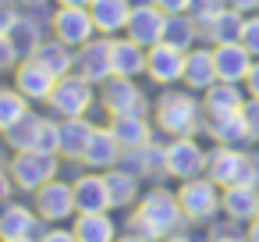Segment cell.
<instances>
[{
	"label": "cell",
	"mask_w": 259,
	"mask_h": 242,
	"mask_svg": "<svg viewBox=\"0 0 259 242\" xmlns=\"http://www.w3.org/2000/svg\"><path fill=\"white\" fill-rule=\"evenodd\" d=\"M96 103H100V86H93L89 79H82L78 72H71V75L57 79V86H54V93L47 100V111L54 118H82Z\"/></svg>",
	"instance_id": "5"
},
{
	"label": "cell",
	"mask_w": 259,
	"mask_h": 242,
	"mask_svg": "<svg viewBox=\"0 0 259 242\" xmlns=\"http://www.w3.org/2000/svg\"><path fill=\"white\" fill-rule=\"evenodd\" d=\"M245 93L248 96H259V57L252 61V68H248V79H245Z\"/></svg>",
	"instance_id": "44"
},
{
	"label": "cell",
	"mask_w": 259,
	"mask_h": 242,
	"mask_svg": "<svg viewBox=\"0 0 259 242\" xmlns=\"http://www.w3.org/2000/svg\"><path fill=\"white\" fill-rule=\"evenodd\" d=\"M209 242H245V235H209Z\"/></svg>",
	"instance_id": "49"
},
{
	"label": "cell",
	"mask_w": 259,
	"mask_h": 242,
	"mask_svg": "<svg viewBox=\"0 0 259 242\" xmlns=\"http://www.w3.org/2000/svg\"><path fill=\"white\" fill-rule=\"evenodd\" d=\"M107 128L114 132V139L121 143V150H135L156 139V125L153 114H114L107 121Z\"/></svg>",
	"instance_id": "18"
},
{
	"label": "cell",
	"mask_w": 259,
	"mask_h": 242,
	"mask_svg": "<svg viewBox=\"0 0 259 242\" xmlns=\"http://www.w3.org/2000/svg\"><path fill=\"white\" fill-rule=\"evenodd\" d=\"M18 4L25 8V11H43V8H50L54 0H18Z\"/></svg>",
	"instance_id": "47"
},
{
	"label": "cell",
	"mask_w": 259,
	"mask_h": 242,
	"mask_svg": "<svg viewBox=\"0 0 259 242\" xmlns=\"http://www.w3.org/2000/svg\"><path fill=\"white\" fill-rule=\"evenodd\" d=\"M75 206L78 210H114V199H110V189H107V175L103 171H89L82 167L75 178Z\"/></svg>",
	"instance_id": "16"
},
{
	"label": "cell",
	"mask_w": 259,
	"mask_h": 242,
	"mask_svg": "<svg viewBox=\"0 0 259 242\" xmlns=\"http://www.w3.org/2000/svg\"><path fill=\"white\" fill-rule=\"evenodd\" d=\"M121 167H128L142 182H163V178H170L167 175V143L163 139H153L146 146L124 150L121 153Z\"/></svg>",
	"instance_id": "11"
},
{
	"label": "cell",
	"mask_w": 259,
	"mask_h": 242,
	"mask_svg": "<svg viewBox=\"0 0 259 242\" xmlns=\"http://www.w3.org/2000/svg\"><path fill=\"white\" fill-rule=\"evenodd\" d=\"M32 111V100L15 89V86H0V132H8L15 121H22Z\"/></svg>",
	"instance_id": "35"
},
{
	"label": "cell",
	"mask_w": 259,
	"mask_h": 242,
	"mask_svg": "<svg viewBox=\"0 0 259 242\" xmlns=\"http://www.w3.org/2000/svg\"><path fill=\"white\" fill-rule=\"evenodd\" d=\"M245 89H241V82H213L206 93H202V111L206 114H238L241 107H245Z\"/></svg>",
	"instance_id": "30"
},
{
	"label": "cell",
	"mask_w": 259,
	"mask_h": 242,
	"mask_svg": "<svg viewBox=\"0 0 259 242\" xmlns=\"http://www.w3.org/2000/svg\"><path fill=\"white\" fill-rule=\"evenodd\" d=\"M241 25H245V15L234 11V8H224V11L202 29V40H206L209 47H217V43H238V40H241Z\"/></svg>",
	"instance_id": "32"
},
{
	"label": "cell",
	"mask_w": 259,
	"mask_h": 242,
	"mask_svg": "<svg viewBox=\"0 0 259 242\" xmlns=\"http://www.w3.org/2000/svg\"><path fill=\"white\" fill-rule=\"evenodd\" d=\"M100 107L107 111V118H114V114H153V100L139 86V79H121V75H110L100 86Z\"/></svg>",
	"instance_id": "6"
},
{
	"label": "cell",
	"mask_w": 259,
	"mask_h": 242,
	"mask_svg": "<svg viewBox=\"0 0 259 242\" xmlns=\"http://www.w3.org/2000/svg\"><path fill=\"white\" fill-rule=\"evenodd\" d=\"M146 50L149 47H142V43H135L132 36H114L110 40V64H114V75H121V79H139V75H146Z\"/></svg>",
	"instance_id": "21"
},
{
	"label": "cell",
	"mask_w": 259,
	"mask_h": 242,
	"mask_svg": "<svg viewBox=\"0 0 259 242\" xmlns=\"http://www.w3.org/2000/svg\"><path fill=\"white\" fill-rule=\"evenodd\" d=\"M241 167H245V150L241 146H220V143H213V150L206 157V175L220 189L238 185L241 182Z\"/></svg>",
	"instance_id": "20"
},
{
	"label": "cell",
	"mask_w": 259,
	"mask_h": 242,
	"mask_svg": "<svg viewBox=\"0 0 259 242\" xmlns=\"http://www.w3.org/2000/svg\"><path fill=\"white\" fill-rule=\"evenodd\" d=\"M227 8V0H192V4H188V15L195 18V25L199 29H206L220 11Z\"/></svg>",
	"instance_id": "37"
},
{
	"label": "cell",
	"mask_w": 259,
	"mask_h": 242,
	"mask_svg": "<svg viewBox=\"0 0 259 242\" xmlns=\"http://www.w3.org/2000/svg\"><path fill=\"white\" fill-rule=\"evenodd\" d=\"M18 61H22V54H18L15 40H11L8 32H0V75H4V72H15Z\"/></svg>",
	"instance_id": "38"
},
{
	"label": "cell",
	"mask_w": 259,
	"mask_h": 242,
	"mask_svg": "<svg viewBox=\"0 0 259 242\" xmlns=\"http://www.w3.org/2000/svg\"><path fill=\"white\" fill-rule=\"evenodd\" d=\"M107 175V189H110V199H114V210H132L139 199H142V178L139 175H132L128 167H110V171H103Z\"/></svg>",
	"instance_id": "29"
},
{
	"label": "cell",
	"mask_w": 259,
	"mask_h": 242,
	"mask_svg": "<svg viewBox=\"0 0 259 242\" xmlns=\"http://www.w3.org/2000/svg\"><path fill=\"white\" fill-rule=\"evenodd\" d=\"M121 143L114 139V132L107 128V125H96L93 128V135H89V146H85V153H82V167H89V171H110V167H117L121 164Z\"/></svg>",
	"instance_id": "19"
},
{
	"label": "cell",
	"mask_w": 259,
	"mask_h": 242,
	"mask_svg": "<svg viewBox=\"0 0 259 242\" xmlns=\"http://www.w3.org/2000/svg\"><path fill=\"white\" fill-rule=\"evenodd\" d=\"M163 22H167V11L163 8H156V4H135L132 8V18L124 25V36H132L142 47H153V43L163 40Z\"/></svg>",
	"instance_id": "17"
},
{
	"label": "cell",
	"mask_w": 259,
	"mask_h": 242,
	"mask_svg": "<svg viewBox=\"0 0 259 242\" xmlns=\"http://www.w3.org/2000/svg\"><path fill=\"white\" fill-rule=\"evenodd\" d=\"M227 8H234V11H241V15H252V11L259 8V0H227Z\"/></svg>",
	"instance_id": "46"
},
{
	"label": "cell",
	"mask_w": 259,
	"mask_h": 242,
	"mask_svg": "<svg viewBox=\"0 0 259 242\" xmlns=\"http://www.w3.org/2000/svg\"><path fill=\"white\" fill-rule=\"evenodd\" d=\"M39 242H78V235L71 228H64V224H47L43 235H39Z\"/></svg>",
	"instance_id": "42"
},
{
	"label": "cell",
	"mask_w": 259,
	"mask_h": 242,
	"mask_svg": "<svg viewBox=\"0 0 259 242\" xmlns=\"http://www.w3.org/2000/svg\"><path fill=\"white\" fill-rule=\"evenodd\" d=\"M195 40H202V29L195 25V18H192L188 11L167 15V22H163V40H160V43H170V47H178V50H192Z\"/></svg>",
	"instance_id": "33"
},
{
	"label": "cell",
	"mask_w": 259,
	"mask_h": 242,
	"mask_svg": "<svg viewBox=\"0 0 259 242\" xmlns=\"http://www.w3.org/2000/svg\"><path fill=\"white\" fill-rule=\"evenodd\" d=\"M192 93H206L217 82V61H213V47H192L185 50V79H181Z\"/></svg>",
	"instance_id": "23"
},
{
	"label": "cell",
	"mask_w": 259,
	"mask_h": 242,
	"mask_svg": "<svg viewBox=\"0 0 259 242\" xmlns=\"http://www.w3.org/2000/svg\"><path fill=\"white\" fill-rule=\"evenodd\" d=\"M213 61H217V79L220 82H241L245 86V79H248V68H252V54L241 47V40L238 43H217L213 47Z\"/></svg>",
	"instance_id": "22"
},
{
	"label": "cell",
	"mask_w": 259,
	"mask_h": 242,
	"mask_svg": "<svg viewBox=\"0 0 259 242\" xmlns=\"http://www.w3.org/2000/svg\"><path fill=\"white\" fill-rule=\"evenodd\" d=\"M61 164H64V157H57V153L18 150V153H11V160H8V175H11V182H15L18 192L32 196L39 185H47L50 178L61 175Z\"/></svg>",
	"instance_id": "3"
},
{
	"label": "cell",
	"mask_w": 259,
	"mask_h": 242,
	"mask_svg": "<svg viewBox=\"0 0 259 242\" xmlns=\"http://www.w3.org/2000/svg\"><path fill=\"white\" fill-rule=\"evenodd\" d=\"M11 75H15V89H22L32 103H47L50 93H54V86H57V75L47 64H39L36 57H22Z\"/></svg>",
	"instance_id": "14"
},
{
	"label": "cell",
	"mask_w": 259,
	"mask_h": 242,
	"mask_svg": "<svg viewBox=\"0 0 259 242\" xmlns=\"http://www.w3.org/2000/svg\"><path fill=\"white\" fill-rule=\"evenodd\" d=\"M47 221L36 214L32 203H18V199H8L0 206V242L4 238H22V235H43Z\"/></svg>",
	"instance_id": "15"
},
{
	"label": "cell",
	"mask_w": 259,
	"mask_h": 242,
	"mask_svg": "<svg viewBox=\"0 0 259 242\" xmlns=\"http://www.w3.org/2000/svg\"><path fill=\"white\" fill-rule=\"evenodd\" d=\"M57 8H89V0H54Z\"/></svg>",
	"instance_id": "50"
},
{
	"label": "cell",
	"mask_w": 259,
	"mask_h": 242,
	"mask_svg": "<svg viewBox=\"0 0 259 242\" xmlns=\"http://www.w3.org/2000/svg\"><path fill=\"white\" fill-rule=\"evenodd\" d=\"M146 79L160 89L178 86L185 79V50H178L170 43H153L146 50Z\"/></svg>",
	"instance_id": "10"
},
{
	"label": "cell",
	"mask_w": 259,
	"mask_h": 242,
	"mask_svg": "<svg viewBox=\"0 0 259 242\" xmlns=\"http://www.w3.org/2000/svg\"><path fill=\"white\" fill-rule=\"evenodd\" d=\"M224 217L238 224H252L259 217V185H227L224 189Z\"/></svg>",
	"instance_id": "28"
},
{
	"label": "cell",
	"mask_w": 259,
	"mask_h": 242,
	"mask_svg": "<svg viewBox=\"0 0 259 242\" xmlns=\"http://www.w3.org/2000/svg\"><path fill=\"white\" fill-rule=\"evenodd\" d=\"M71 231L78 235V242H114L121 235L110 210H78L71 217Z\"/></svg>",
	"instance_id": "24"
},
{
	"label": "cell",
	"mask_w": 259,
	"mask_h": 242,
	"mask_svg": "<svg viewBox=\"0 0 259 242\" xmlns=\"http://www.w3.org/2000/svg\"><path fill=\"white\" fill-rule=\"evenodd\" d=\"M124 228L135 231V235H146L149 242H163L167 235L185 231L188 221H185V210H181V203H178V192H170L167 185L156 182V185L146 189L142 199L132 206Z\"/></svg>",
	"instance_id": "1"
},
{
	"label": "cell",
	"mask_w": 259,
	"mask_h": 242,
	"mask_svg": "<svg viewBox=\"0 0 259 242\" xmlns=\"http://www.w3.org/2000/svg\"><path fill=\"white\" fill-rule=\"evenodd\" d=\"M178 203H181L188 224H209V221L224 210V189H220L209 175L185 178V182L178 185Z\"/></svg>",
	"instance_id": "4"
},
{
	"label": "cell",
	"mask_w": 259,
	"mask_h": 242,
	"mask_svg": "<svg viewBox=\"0 0 259 242\" xmlns=\"http://www.w3.org/2000/svg\"><path fill=\"white\" fill-rule=\"evenodd\" d=\"M50 18H54V8H43V11H22L18 22L11 25V40L18 47L22 57H32L39 50V43L50 36Z\"/></svg>",
	"instance_id": "13"
},
{
	"label": "cell",
	"mask_w": 259,
	"mask_h": 242,
	"mask_svg": "<svg viewBox=\"0 0 259 242\" xmlns=\"http://www.w3.org/2000/svg\"><path fill=\"white\" fill-rule=\"evenodd\" d=\"M43 118L47 114H36V111H29L22 121H15L8 132H0V139H4V146L8 150H36V139H39V128H43Z\"/></svg>",
	"instance_id": "34"
},
{
	"label": "cell",
	"mask_w": 259,
	"mask_h": 242,
	"mask_svg": "<svg viewBox=\"0 0 259 242\" xmlns=\"http://www.w3.org/2000/svg\"><path fill=\"white\" fill-rule=\"evenodd\" d=\"M156 8H163L167 15H181V11H188V4L192 0H153Z\"/></svg>",
	"instance_id": "45"
},
{
	"label": "cell",
	"mask_w": 259,
	"mask_h": 242,
	"mask_svg": "<svg viewBox=\"0 0 259 242\" xmlns=\"http://www.w3.org/2000/svg\"><path fill=\"white\" fill-rule=\"evenodd\" d=\"M110 40L114 36H93L89 43H82L75 50V72L82 79H89L93 86H103L110 75H114V64H110Z\"/></svg>",
	"instance_id": "12"
},
{
	"label": "cell",
	"mask_w": 259,
	"mask_h": 242,
	"mask_svg": "<svg viewBox=\"0 0 259 242\" xmlns=\"http://www.w3.org/2000/svg\"><path fill=\"white\" fill-rule=\"evenodd\" d=\"M32 206H36V214L47 224H68L78 214V206H75V185L57 175V178H50L47 185H39L32 192Z\"/></svg>",
	"instance_id": "7"
},
{
	"label": "cell",
	"mask_w": 259,
	"mask_h": 242,
	"mask_svg": "<svg viewBox=\"0 0 259 242\" xmlns=\"http://www.w3.org/2000/svg\"><path fill=\"white\" fill-rule=\"evenodd\" d=\"M22 11L25 8L18 4V0H0V32H11V25L18 22Z\"/></svg>",
	"instance_id": "41"
},
{
	"label": "cell",
	"mask_w": 259,
	"mask_h": 242,
	"mask_svg": "<svg viewBox=\"0 0 259 242\" xmlns=\"http://www.w3.org/2000/svg\"><path fill=\"white\" fill-rule=\"evenodd\" d=\"M206 157H209V150H206L195 135L167 139V175L178 178V182L206 175Z\"/></svg>",
	"instance_id": "8"
},
{
	"label": "cell",
	"mask_w": 259,
	"mask_h": 242,
	"mask_svg": "<svg viewBox=\"0 0 259 242\" xmlns=\"http://www.w3.org/2000/svg\"><path fill=\"white\" fill-rule=\"evenodd\" d=\"M61 121V157L68 164H82V153L89 146V135L96 128V121H89V114L82 118H57Z\"/></svg>",
	"instance_id": "27"
},
{
	"label": "cell",
	"mask_w": 259,
	"mask_h": 242,
	"mask_svg": "<svg viewBox=\"0 0 259 242\" xmlns=\"http://www.w3.org/2000/svg\"><path fill=\"white\" fill-rule=\"evenodd\" d=\"M36 150L43 153H57L61 157V121L57 118H43V128H39V139H36Z\"/></svg>",
	"instance_id": "36"
},
{
	"label": "cell",
	"mask_w": 259,
	"mask_h": 242,
	"mask_svg": "<svg viewBox=\"0 0 259 242\" xmlns=\"http://www.w3.org/2000/svg\"><path fill=\"white\" fill-rule=\"evenodd\" d=\"M245 242H259V217L248 224V231H245Z\"/></svg>",
	"instance_id": "48"
},
{
	"label": "cell",
	"mask_w": 259,
	"mask_h": 242,
	"mask_svg": "<svg viewBox=\"0 0 259 242\" xmlns=\"http://www.w3.org/2000/svg\"><path fill=\"white\" fill-rule=\"evenodd\" d=\"M15 182H11V175H8V160L0 157V206H4L8 199H15Z\"/></svg>",
	"instance_id": "43"
},
{
	"label": "cell",
	"mask_w": 259,
	"mask_h": 242,
	"mask_svg": "<svg viewBox=\"0 0 259 242\" xmlns=\"http://www.w3.org/2000/svg\"><path fill=\"white\" fill-rule=\"evenodd\" d=\"M241 114H245V125H248V139L259 143V96H248Z\"/></svg>",
	"instance_id": "40"
},
{
	"label": "cell",
	"mask_w": 259,
	"mask_h": 242,
	"mask_svg": "<svg viewBox=\"0 0 259 242\" xmlns=\"http://www.w3.org/2000/svg\"><path fill=\"white\" fill-rule=\"evenodd\" d=\"M132 0H89V15L100 36H121L132 18Z\"/></svg>",
	"instance_id": "25"
},
{
	"label": "cell",
	"mask_w": 259,
	"mask_h": 242,
	"mask_svg": "<svg viewBox=\"0 0 259 242\" xmlns=\"http://www.w3.org/2000/svg\"><path fill=\"white\" fill-rule=\"evenodd\" d=\"M50 36H57L61 43H68V47L78 50L82 43H89V40L100 36V32H96V22H93V15H89V8H57V4H54Z\"/></svg>",
	"instance_id": "9"
},
{
	"label": "cell",
	"mask_w": 259,
	"mask_h": 242,
	"mask_svg": "<svg viewBox=\"0 0 259 242\" xmlns=\"http://www.w3.org/2000/svg\"><path fill=\"white\" fill-rule=\"evenodd\" d=\"M241 47L252 57H259V15H248L245 18V25H241Z\"/></svg>",
	"instance_id": "39"
},
{
	"label": "cell",
	"mask_w": 259,
	"mask_h": 242,
	"mask_svg": "<svg viewBox=\"0 0 259 242\" xmlns=\"http://www.w3.org/2000/svg\"><path fill=\"white\" fill-rule=\"evenodd\" d=\"M163 242H192V238H188V235H185V231H178V235H167V238H163Z\"/></svg>",
	"instance_id": "52"
},
{
	"label": "cell",
	"mask_w": 259,
	"mask_h": 242,
	"mask_svg": "<svg viewBox=\"0 0 259 242\" xmlns=\"http://www.w3.org/2000/svg\"><path fill=\"white\" fill-rule=\"evenodd\" d=\"M202 132H206L213 143H220V146H245V143H252L241 111H238V114H206Z\"/></svg>",
	"instance_id": "26"
},
{
	"label": "cell",
	"mask_w": 259,
	"mask_h": 242,
	"mask_svg": "<svg viewBox=\"0 0 259 242\" xmlns=\"http://www.w3.org/2000/svg\"><path fill=\"white\" fill-rule=\"evenodd\" d=\"M4 242H39V235H22V238H4Z\"/></svg>",
	"instance_id": "53"
},
{
	"label": "cell",
	"mask_w": 259,
	"mask_h": 242,
	"mask_svg": "<svg viewBox=\"0 0 259 242\" xmlns=\"http://www.w3.org/2000/svg\"><path fill=\"white\" fill-rule=\"evenodd\" d=\"M202 121H206L202 96H195L188 86H185V89L167 86V89L153 100V125H156V132L167 135V139L199 135V132H202Z\"/></svg>",
	"instance_id": "2"
},
{
	"label": "cell",
	"mask_w": 259,
	"mask_h": 242,
	"mask_svg": "<svg viewBox=\"0 0 259 242\" xmlns=\"http://www.w3.org/2000/svg\"><path fill=\"white\" fill-rule=\"evenodd\" d=\"M32 57H36L39 64H47V68H50L57 79H64V75H71V72H75V47L61 43L57 36H47Z\"/></svg>",
	"instance_id": "31"
},
{
	"label": "cell",
	"mask_w": 259,
	"mask_h": 242,
	"mask_svg": "<svg viewBox=\"0 0 259 242\" xmlns=\"http://www.w3.org/2000/svg\"><path fill=\"white\" fill-rule=\"evenodd\" d=\"M114 242H149L146 235H135V231H128V235H117Z\"/></svg>",
	"instance_id": "51"
}]
</instances>
